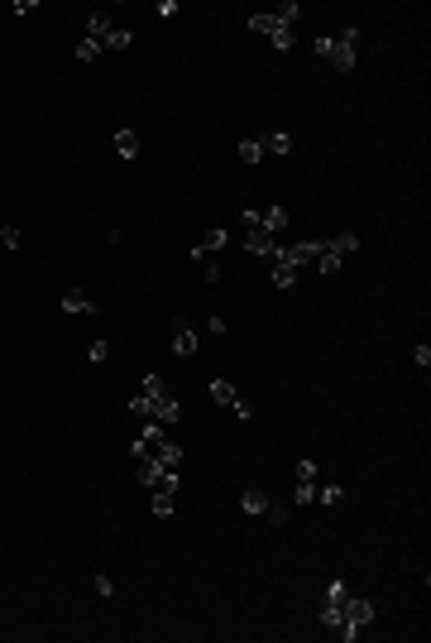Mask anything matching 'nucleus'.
I'll return each mask as SVG.
<instances>
[{"label":"nucleus","instance_id":"f257e3e1","mask_svg":"<svg viewBox=\"0 0 431 643\" xmlns=\"http://www.w3.org/2000/svg\"><path fill=\"white\" fill-rule=\"evenodd\" d=\"M354 43H359V29H345V34H321V39L312 43L316 53H321V58L331 62L335 72H354Z\"/></svg>","mask_w":431,"mask_h":643},{"label":"nucleus","instance_id":"f3484780","mask_svg":"<svg viewBox=\"0 0 431 643\" xmlns=\"http://www.w3.org/2000/svg\"><path fill=\"white\" fill-rule=\"evenodd\" d=\"M345 600H350L345 581H331V586H326V610H340V615H345Z\"/></svg>","mask_w":431,"mask_h":643},{"label":"nucleus","instance_id":"5701e85b","mask_svg":"<svg viewBox=\"0 0 431 643\" xmlns=\"http://www.w3.org/2000/svg\"><path fill=\"white\" fill-rule=\"evenodd\" d=\"M101 58V43L96 39H82L77 43V62H96Z\"/></svg>","mask_w":431,"mask_h":643},{"label":"nucleus","instance_id":"a878e982","mask_svg":"<svg viewBox=\"0 0 431 643\" xmlns=\"http://www.w3.org/2000/svg\"><path fill=\"white\" fill-rule=\"evenodd\" d=\"M86 361H91V365H106V361H111V341H91Z\"/></svg>","mask_w":431,"mask_h":643},{"label":"nucleus","instance_id":"2eb2a0df","mask_svg":"<svg viewBox=\"0 0 431 643\" xmlns=\"http://www.w3.org/2000/svg\"><path fill=\"white\" fill-rule=\"evenodd\" d=\"M116 154L120 159H135L139 154V135L135 130H116Z\"/></svg>","mask_w":431,"mask_h":643},{"label":"nucleus","instance_id":"cd10ccee","mask_svg":"<svg viewBox=\"0 0 431 643\" xmlns=\"http://www.w3.org/2000/svg\"><path fill=\"white\" fill-rule=\"evenodd\" d=\"M154 519H173V495H154Z\"/></svg>","mask_w":431,"mask_h":643},{"label":"nucleus","instance_id":"f8f14e48","mask_svg":"<svg viewBox=\"0 0 431 643\" xmlns=\"http://www.w3.org/2000/svg\"><path fill=\"white\" fill-rule=\"evenodd\" d=\"M316 274H326V279H331V274H340V264H345V260H340V255H335V250H331V241H326V245H321V255H316Z\"/></svg>","mask_w":431,"mask_h":643},{"label":"nucleus","instance_id":"72a5a7b5","mask_svg":"<svg viewBox=\"0 0 431 643\" xmlns=\"http://www.w3.org/2000/svg\"><path fill=\"white\" fill-rule=\"evenodd\" d=\"M225 326H230L225 317H211V322H206V331H211V336H225Z\"/></svg>","mask_w":431,"mask_h":643},{"label":"nucleus","instance_id":"c85d7f7f","mask_svg":"<svg viewBox=\"0 0 431 643\" xmlns=\"http://www.w3.org/2000/svg\"><path fill=\"white\" fill-rule=\"evenodd\" d=\"M316 500H321V504H340V500H345V490H340V485H326V490H316Z\"/></svg>","mask_w":431,"mask_h":643},{"label":"nucleus","instance_id":"4be33fe9","mask_svg":"<svg viewBox=\"0 0 431 643\" xmlns=\"http://www.w3.org/2000/svg\"><path fill=\"white\" fill-rule=\"evenodd\" d=\"M316 504V480H297V509Z\"/></svg>","mask_w":431,"mask_h":643},{"label":"nucleus","instance_id":"423d86ee","mask_svg":"<svg viewBox=\"0 0 431 643\" xmlns=\"http://www.w3.org/2000/svg\"><path fill=\"white\" fill-rule=\"evenodd\" d=\"M168 336H173V351H177V356H196V346H201V336H196L182 317L168 322Z\"/></svg>","mask_w":431,"mask_h":643},{"label":"nucleus","instance_id":"9b49d317","mask_svg":"<svg viewBox=\"0 0 431 643\" xmlns=\"http://www.w3.org/2000/svg\"><path fill=\"white\" fill-rule=\"evenodd\" d=\"M259 144H264V154H288V149H293V135H288V130H269V135H259Z\"/></svg>","mask_w":431,"mask_h":643},{"label":"nucleus","instance_id":"7c9ffc66","mask_svg":"<svg viewBox=\"0 0 431 643\" xmlns=\"http://www.w3.org/2000/svg\"><path fill=\"white\" fill-rule=\"evenodd\" d=\"M412 361H417V365H422V370H427V365H431V346H427V341H417V351H412Z\"/></svg>","mask_w":431,"mask_h":643},{"label":"nucleus","instance_id":"20e7f679","mask_svg":"<svg viewBox=\"0 0 431 643\" xmlns=\"http://www.w3.org/2000/svg\"><path fill=\"white\" fill-rule=\"evenodd\" d=\"M245 250H250V255H269V260H274V250H278V236L264 231V221H259L254 207L245 211Z\"/></svg>","mask_w":431,"mask_h":643},{"label":"nucleus","instance_id":"bb28decb","mask_svg":"<svg viewBox=\"0 0 431 643\" xmlns=\"http://www.w3.org/2000/svg\"><path fill=\"white\" fill-rule=\"evenodd\" d=\"M20 226H0V245H5V250H20Z\"/></svg>","mask_w":431,"mask_h":643},{"label":"nucleus","instance_id":"f03ea898","mask_svg":"<svg viewBox=\"0 0 431 643\" xmlns=\"http://www.w3.org/2000/svg\"><path fill=\"white\" fill-rule=\"evenodd\" d=\"M86 39H96L101 48H130L135 34H130V29H120L106 10H91V15H86Z\"/></svg>","mask_w":431,"mask_h":643},{"label":"nucleus","instance_id":"a211bd4d","mask_svg":"<svg viewBox=\"0 0 431 643\" xmlns=\"http://www.w3.org/2000/svg\"><path fill=\"white\" fill-rule=\"evenodd\" d=\"M331 250L345 260V255H354V250H359V236H354V231H340V236L331 241Z\"/></svg>","mask_w":431,"mask_h":643},{"label":"nucleus","instance_id":"b1692460","mask_svg":"<svg viewBox=\"0 0 431 643\" xmlns=\"http://www.w3.org/2000/svg\"><path fill=\"white\" fill-rule=\"evenodd\" d=\"M274 15H278V24H288V29H293V20L302 15V10H297V0H283V5H278Z\"/></svg>","mask_w":431,"mask_h":643},{"label":"nucleus","instance_id":"7ed1b4c3","mask_svg":"<svg viewBox=\"0 0 431 643\" xmlns=\"http://www.w3.org/2000/svg\"><path fill=\"white\" fill-rule=\"evenodd\" d=\"M139 485L154 495H177V471L163 461H139Z\"/></svg>","mask_w":431,"mask_h":643},{"label":"nucleus","instance_id":"aec40b11","mask_svg":"<svg viewBox=\"0 0 431 643\" xmlns=\"http://www.w3.org/2000/svg\"><path fill=\"white\" fill-rule=\"evenodd\" d=\"M235 154H240V163H259V159H264V144H259V140H240Z\"/></svg>","mask_w":431,"mask_h":643},{"label":"nucleus","instance_id":"9d476101","mask_svg":"<svg viewBox=\"0 0 431 643\" xmlns=\"http://www.w3.org/2000/svg\"><path fill=\"white\" fill-rule=\"evenodd\" d=\"M369 620H374V605H369V600H359V595H350V600H345V624L364 629Z\"/></svg>","mask_w":431,"mask_h":643},{"label":"nucleus","instance_id":"412c9836","mask_svg":"<svg viewBox=\"0 0 431 643\" xmlns=\"http://www.w3.org/2000/svg\"><path fill=\"white\" fill-rule=\"evenodd\" d=\"M297 283V264H274V288H293Z\"/></svg>","mask_w":431,"mask_h":643},{"label":"nucleus","instance_id":"dca6fc26","mask_svg":"<svg viewBox=\"0 0 431 643\" xmlns=\"http://www.w3.org/2000/svg\"><path fill=\"white\" fill-rule=\"evenodd\" d=\"M240 509H245V514H264V509H269V495H264V490H245V495H240Z\"/></svg>","mask_w":431,"mask_h":643},{"label":"nucleus","instance_id":"2f4dec72","mask_svg":"<svg viewBox=\"0 0 431 643\" xmlns=\"http://www.w3.org/2000/svg\"><path fill=\"white\" fill-rule=\"evenodd\" d=\"M264 514H269V523H274V528H283V523H288V509H274V504H269Z\"/></svg>","mask_w":431,"mask_h":643},{"label":"nucleus","instance_id":"4468645a","mask_svg":"<svg viewBox=\"0 0 431 643\" xmlns=\"http://www.w3.org/2000/svg\"><path fill=\"white\" fill-rule=\"evenodd\" d=\"M211 399L220 403V408H235L240 394H235V384H230V380H211Z\"/></svg>","mask_w":431,"mask_h":643},{"label":"nucleus","instance_id":"1a4fd4ad","mask_svg":"<svg viewBox=\"0 0 431 643\" xmlns=\"http://www.w3.org/2000/svg\"><path fill=\"white\" fill-rule=\"evenodd\" d=\"M62 312H82V317H96V302L86 298L82 288H67V293H62Z\"/></svg>","mask_w":431,"mask_h":643},{"label":"nucleus","instance_id":"6e6552de","mask_svg":"<svg viewBox=\"0 0 431 643\" xmlns=\"http://www.w3.org/2000/svg\"><path fill=\"white\" fill-rule=\"evenodd\" d=\"M177 418H182L177 399H173V394H158V399H154V422H158V427H173Z\"/></svg>","mask_w":431,"mask_h":643},{"label":"nucleus","instance_id":"6ab92c4d","mask_svg":"<svg viewBox=\"0 0 431 643\" xmlns=\"http://www.w3.org/2000/svg\"><path fill=\"white\" fill-rule=\"evenodd\" d=\"M130 413L144 418V422H154V399H149V394H135V399H130Z\"/></svg>","mask_w":431,"mask_h":643},{"label":"nucleus","instance_id":"ddd939ff","mask_svg":"<svg viewBox=\"0 0 431 643\" xmlns=\"http://www.w3.org/2000/svg\"><path fill=\"white\" fill-rule=\"evenodd\" d=\"M259 221H264V231H269V236L288 231V207H269V211H259Z\"/></svg>","mask_w":431,"mask_h":643},{"label":"nucleus","instance_id":"c756f323","mask_svg":"<svg viewBox=\"0 0 431 643\" xmlns=\"http://www.w3.org/2000/svg\"><path fill=\"white\" fill-rule=\"evenodd\" d=\"M96 595H101V600H111V595H116V581H111V576H96Z\"/></svg>","mask_w":431,"mask_h":643},{"label":"nucleus","instance_id":"0eeeda50","mask_svg":"<svg viewBox=\"0 0 431 643\" xmlns=\"http://www.w3.org/2000/svg\"><path fill=\"white\" fill-rule=\"evenodd\" d=\"M225 241H230V231H225V226H211V231L201 236V245H192V260H206L211 250H225Z\"/></svg>","mask_w":431,"mask_h":643},{"label":"nucleus","instance_id":"39448f33","mask_svg":"<svg viewBox=\"0 0 431 643\" xmlns=\"http://www.w3.org/2000/svg\"><path fill=\"white\" fill-rule=\"evenodd\" d=\"M250 29H254V34H269V43L283 48V53L293 48V29H288V24H278V15H250Z\"/></svg>","mask_w":431,"mask_h":643},{"label":"nucleus","instance_id":"473e14b6","mask_svg":"<svg viewBox=\"0 0 431 643\" xmlns=\"http://www.w3.org/2000/svg\"><path fill=\"white\" fill-rule=\"evenodd\" d=\"M297 480H316V466L312 461H297Z\"/></svg>","mask_w":431,"mask_h":643},{"label":"nucleus","instance_id":"393cba45","mask_svg":"<svg viewBox=\"0 0 431 643\" xmlns=\"http://www.w3.org/2000/svg\"><path fill=\"white\" fill-rule=\"evenodd\" d=\"M139 394H149V399H158V394H168V384H163V375H144V389Z\"/></svg>","mask_w":431,"mask_h":643}]
</instances>
